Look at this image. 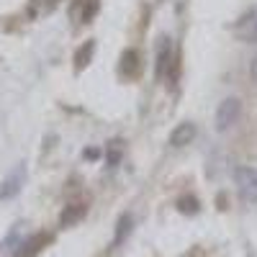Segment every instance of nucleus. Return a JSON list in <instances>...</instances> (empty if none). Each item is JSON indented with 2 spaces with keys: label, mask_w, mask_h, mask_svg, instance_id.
Wrapping results in <instances>:
<instances>
[{
  "label": "nucleus",
  "mask_w": 257,
  "mask_h": 257,
  "mask_svg": "<svg viewBox=\"0 0 257 257\" xmlns=\"http://www.w3.org/2000/svg\"><path fill=\"white\" fill-rule=\"evenodd\" d=\"M239 116H242V100L239 98H224L216 108V118H213L216 132H229L239 121Z\"/></svg>",
  "instance_id": "nucleus-1"
},
{
  "label": "nucleus",
  "mask_w": 257,
  "mask_h": 257,
  "mask_svg": "<svg viewBox=\"0 0 257 257\" xmlns=\"http://www.w3.org/2000/svg\"><path fill=\"white\" fill-rule=\"evenodd\" d=\"M234 180H237V188H239V196L247 201V203H257V170L252 167H234Z\"/></svg>",
  "instance_id": "nucleus-2"
},
{
  "label": "nucleus",
  "mask_w": 257,
  "mask_h": 257,
  "mask_svg": "<svg viewBox=\"0 0 257 257\" xmlns=\"http://www.w3.org/2000/svg\"><path fill=\"white\" fill-rule=\"evenodd\" d=\"M193 139H196V123H190V121H185V123H178L175 128H173V134H170V144L173 147H188Z\"/></svg>",
  "instance_id": "nucleus-3"
},
{
  "label": "nucleus",
  "mask_w": 257,
  "mask_h": 257,
  "mask_svg": "<svg viewBox=\"0 0 257 257\" xmlns=\"http://www.w3.org/2000/svg\"><path fill=\"white\" fill-rule=\"evenodd\" d=\"M24 167H18L16 173H11L8 178H6V183H3V188H0V198H11V196H16V193L21 190V183H24Z\"/></svg>",
  "instance_id": "nucleus-4"
},
{
  "label": "nucleus",
  "mask_w": 257,
  "mask_h": 257,
  "mask_svg": "<svg viewBox=\"0 0 257 257\" xmlns=\"http://www.w3.org/2000/svg\"><path fill=\"white\" fill-rule=\"evenodd\" d=\"M82 216H85V206H82V203H75V206H67V211L62 213L59 221H62V226H72V224L80 221Z\"/></svg>",
  "instance_id": "nucleus-5"
},
{
  "label": "nucleus",
  "mask_w": 257,
  "mask_h": 257,
  "mask_svg": "<svg viewBox=\"0 0 257 257\" xmlns=\"http://www.w3.org/2000/svg\"><path fill=\"white\" fill-rule=\"evenodd\" d=\"M237 34H239L244 41H257V13H254L249 21H244V26H239Z\"/></svg>",
  "instance_id": "nucleus-6"
},
{
  "label": "nucleus",
  "mask_w": 257,
  "mask_h": 257,
  "mask_svg": "<svg viewBox=\"0 0 257 257\" xmlns=\"http://www.w3.org/2000/svg\"><path fill=\"white\" fill-rule=\"evenodd\" d=\"M165 44L160 47V54H157V77L165 72V67H167V59H170V44H167V39H162Z\"/></svg>",
  "instance_id": "nucleus-7"
},
{
  "label": "nucleus",
  "mask_w": 257,
  "mask_h": 257,
  "mask_svg": "<svg viewBox=\"0 0 257 257\" xmlns=\"http://www.w3.org/2000/svg\"><path fill=\"white\" fill-rule=\"evenodd\" d=\"M121 155H123V144L116 139V142H111L108 144V165L113 167V165H118V160H121Z\"/></svg>",
  "instance_id": "nucleus-8"
},
{
  "label": "nucleus",
  "mask_w": 257,
  "mask_h": 257,
  "mask_svg": "<svg viewBox=\"0 0 257 257\" xmlns=\"http://www.w3.org/2000/svg\"><path fill=\"white\" fill-rule=\"evenodd\" d=\"M90 52H93V41H88V44H85V47L77 52V57H75V62H77V70H82L85 64H88L85 59H90Z\"/></svg>",
  "instance_id": "nucleus-9"
},
{
  "label": "nucleus",
  "mask_w": 257,
  "mask_h": 257,
  "mask_svg": "<svg viewBox=\"0 0 257 257\" xmlns=\"http://www.w3.org/2000/svg\"><path fill=\"white\" fill-rule=\"evenodd\" d=\"M126 229H132V216H121V221H118V231H116V244L123 239Z\"/></svg>",
  "instance_id": "nucleus-10"
},
{
  "label": "nucleus",
  "mask_w": 257,
  "mask_h": 257,
  "mask_svg": "<svg viewBox=\"0 0 257 257\" xmlns=\"http://www.w3.org/2000/svg\"><path fill=\"white\" fill-rule=\"evenodd\" d=\"M249 77L257 82V57H254V59H252V64H249Z\"/></svg>",
  "instance_id": "nucleus-11"
}]
</instances>
